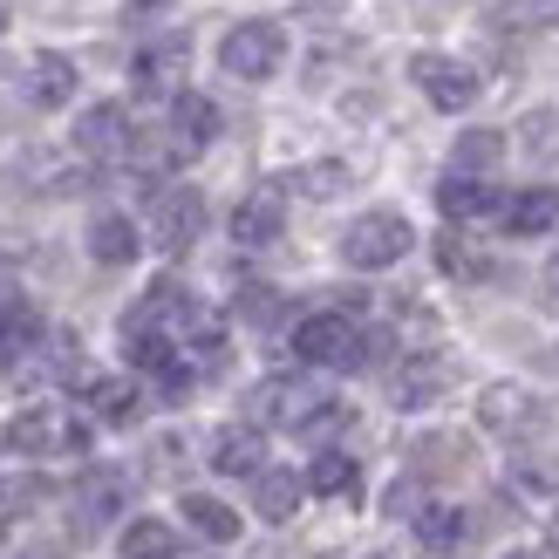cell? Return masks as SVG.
I'll use <instances>...</instances> for the list:
<instances>
[{"label":"cell","instance_id":"obj_1","mask_svg":"<svg viewBox=\"0 0 559 559\" xmlns=\"http://www.w3.org/2000/svg\"><path fill=\"white\" fill-rule=\"evenodd\" d=\"M0 443H8L14 457H69L90 443V430H82V416H69L62 403H35L8 416V430H0Z\"/></svg>","mask_w":559,"mask_h":559},{"label":"cell","instance_id":"obj_2","mask_svg":"<svg viewBox=\"0 0 559 559\" xmlns=\"http://www.w3.org/2000/svg\"><path fill=\"white\" fill-rule=\"evenodd\" d=\"M328 409H334V403H328L307 376H273V382L253 389V424H260V430H321Z\"/></svg>","mask_w":559,"mask_h":559},{"label":"cell","instance_id":"obj_3","mask_svg":"<svg viewBox=\"0 0 559 559\" xmlns=\"http://www.w3.org/2000/svg\"><path fill=\"white\" fill-rule=\"evenodd\" d=\"M409 246H416V233H409L403 212H361L355 226L342 233V260L355 273H382V266H396Z\"/></svg>","mask_w":559,"mask_h":559},{"label":"cell","instance_id":"obj_4","mask_svg":"<svg viewBox=\"0 0 559 559\" xmlns=\"http://www.w3.org/2000/svg\"><path fill=\"white\" fill-rule=\"evenodd\" d=\"M294 355L307 361V369H361L369 342H361V328L348 314H307L294 328Z\"/></svg>","mask_w":559,"mask_h":559},{"label":"cell","instance_id":"obj_5","mask_svg":"<svg viewBox=\"0 0 559 559\" xmlns=\"http://www.w3.org/2000/svg\"><path fill=\"white\" fill-rule=\"evenodd\" d=\"M218 62H226V75L239 82H266L280 62H287V35H280L273 21H239L226 41H218Z\"/></svg>","mask_w":559,"mask_h":559},{"label":"cell","instance_id":"obj_6","mask_svg":"<svg viewBox=\"0 0 559 559\" xmlns=\"http://www.w3.org/2000/svg\"><path fill=\"white\" fill-rule=\"evenodd\" d=\"M205 233V199L191 185H157V199H151V239H157V253H191Z\"/></svg>","mask_w":559,"mask_h":559},{"label":"cell","instance_id":"obj_7","mask_svg":"<svg viewBox=\"0 0 559 559\" xmlns=\"http://www.w3.org/2000/svg\"><path fill=\"white\" fill-rule=\"evenodd\" d=\"M185 69H191V41L185 35H157L136 48V62H130V82H136V96H185Z\"/></svg>","mask_w":559,"mask_h":559},{"label":"cell","instance_id":"obj_8","mask_svg":"<svg viewBox=\"0 0 559 559\" xmlns=\"http://www.w3.org/2000/svg\"><path fill=\"white\" fill-rule=\"evenodd\" d=\"M75 151L90 157V164H123L136 151L130 109L123 103H90V109H82V123H75Z\"/></svg>","mask_w":559,"mask_h":559},{"label":"cell","instance_id":"obj_9","mask_svg":"<svg viewBox=\"0 0 559 559\" xmlns=\"http://www.w3.org/2000/svg\"><path fill=\"white\" fill-rule=\"evenodd\" d=\"M409 75H416V90H424L437 109H471L478 103V69L457 62V55H416Z\"/></svg>","mask_w":559,"mask_h":559},{"label":"cell","instance_id":"obj_10","mask_svg":"<svg viewBox=\"0 0 559 559\" xmlns=\"http://www.w3.org/2000/svg\"><path fill=\"white\" fill-rule=\"evenodd\" d=\"M539 416H546V403L525 382H491L478 396V424L491 437H525V430H539Z\"/></svg>","mask_w":559,"mask_h":559},{"label":"cell","instance_id":"obj_11","mask_svg":"<svg viewBox=\"0 0 559 559\" xmlns=\"http://www.w3.org/2000/svg\"><path fill=\"white\" fill-rule=\"evenodd\" d=\"M130 506V471L117 464H96V471H82V485H75V525L82 533H96V525H109Z\"/></svg>","mask_w":559,"mask_h":559},{"label":"cell","instance_id":"obj_12","mask_svg":"<svg viewBox=\"0 0 559 559\" xmlns=\"http://www.w3.org/2000/svg\"><path fill=\"white\" fill-rule=\"evenodd\" d=\"M280 233H287V191H280V185H260L253 199H239V212H233V246L260 253V246H273Z\"/></svg>","mask_w":559,"mask_h":559},{"label":"cell","instance_id":"obj_13","mask_svg":"<svg viewBox=\"0 0 559 559\" xmlns=\"http://www.w3.org/2000/svg\"><path fill=\"white\" fill-rule=\"evenodd\" d=\"M212 136H218V103L199 96V90H185L171 103V157H199Z\"/></svg>","mask_w":559,"mask_h":559},{"label":"cell","instance_id":"obj_14","mask_svg":"<svg viewBox=\"0 0 559 559\" xmlns=\"http://www.w3.org/2000/svg\"><path fill=\"white\" fill-rule=\"evenodd\" d=\"M212 471H226V478H260L266 471V437L260 424H233L212 437Z\"/></svg>","mask_w":559,"mask_h":559},{"label":"cell","instance_id":"obj_15","mask_svg":"<svg viewBox=\"0 0 559 559\" xmlns=\"http://www.w3.org/2000/svg\"><path fill=\"white\" fill-rule=\"evenodd\" d=\"M443 389H451V361L443 355H409L396 369V382H389V396H396L403 409H424V403L443 396Z\"/></svg>","mask_w":559,"mask_h":559},{"label":"cell","instance_id":"obj_16","mask_svg":"<svg viewBox=\"0 0 559 559\" xmlns=\"http://www.w3.org/2000/svg\"><path fill=\"white\" fill-rule=\"evenodd\" d=\"M41 348V314L27 300H0V361L21 369V361H35Z\"/></svg>","mask_w":559,"mask_h":559},{"label":"cell","instance_id":"obj_17","mask_svg":"<svg viewBox=\"0 0 559 559\" xmlns=\"http://www.w3.org/2000/svg\"><path fill=\"white\" fill-rule=\"evenodd\" d=\"M506 233L512 239H539V233H552L559 226V191L552 185H539V191H519V199H506Z\"/></svg>","mask_w":559,"mask_h":559},{"label":"cell","instance_id":"obj_18","mask_svg":"<svg viewBox=\"0 0 559 559\" xmlns=\"http://www.w3.org/2000/svg\"><path fill=\"white\" fill-rule=\"evenodd\" d=\"M75 96V62H69V55H35V62H27V103H35V109H62Z\"/></svg>","mask_w":559,"mask_h":559},{"label":"cell","instance_id":"obj_19","mask_svg":"<svg viewBox=\"0 0 559 559\" xmlns=\"http://www.w3.org/2000/svg\"><path fill=\"white\" fill-rule=\"evenodd\" d=\"M300 498H307V471H260V478H253V506H260V519H294L300 512Z\"/></svg>","mask_w":559,"mask_h":559},{"label":"cell","instance_id":"obj_20","mask_svg":"<svg viewBox=\"0 0 559 559\" xmlns=\"http://www.w3.org/2000/svg\"><path fill=\"white\" fill-rule=\"evenodd\" d=\"M437 205H443V218H451V226H464V218H485V212H506L485 178H457V171L437 185Z\"/></svg>","mask_w":559,"mask_h":559},{"label":"cell","instance_id":"obj_21","mask_svg":"<svg viewBox=\"0 0 559 559\" xmlns=\"http://www.w3.org/2000/svg\"><path fill=\"white\" fill-rule=\"evenodd\" d=\"M185 525L212 546H233L239 539V512L226 506V498H205V491H185Z\"/></svg>","mask_w":559,"mask_h":559},{"label":"cell","instance_id":"obj_22","mask_svg":"<svg viewBox=\"0 0 559 559\" xmlns=\"http://www.w3.org/2000/svg\"><path fill=\"white\" fill-rule=\"evenodd\" d=\"M123 559H178L185 539H178V525H164V519H130L123 533H117Z\"/></svg>","mask_w":559,"mask_h":559},{"label":"cell","instance_id":"obj_23","mask_svg":"<svg viewBox=\"0 0 559 559\" xmlns=\"http://www.w3.org/2000/svg\"><path fill=\"white\" fill-rule=\"evenodd\" d=\"M136 246H144V239H136V226H130L123 212H103L96 226H90V253H96L103 266H130Z\"/></svg>","mask_w":559,"mask_h":559},{"label":"cell","instance_id":"obj_24","mask_svg":"<svg viewBox=\"0 0 559 559\" xmlns=\"http://www.w3.org/2000/svg\"><path fill=\"white\" fill-rule=\"evenodd\" d=\"M355 485H361V471L342 451H321L314 464H307V491H314V498H355Z\"/></svg>","mask_w":559,"mask_h":559},{"label":"cell","instance_id":"obj_25","mask_svg":"<svg viewBox=\"0 0 559 559\" xmlns=\"http://www.w3.org/2000/svg\"><path fill=\"white\" fill-rule=\"evenodd\" d=\"M498 157H506V136H498V130H464L457 151H451V171L457 178H485Z\"/></svg>","mask_w":559,"mask_h":559},{"label":"cell","instance_id":"obj_26","mask_svg":"<svg viewBox=\"0 0 559 559\" xmlns=\"http://www.w3.org/2000/svg\"><path fill=\"white\" fill-rule=\"evenodd\" d=\"M136 382H123V376H109V382H90V416H103V424H130L136 416Z\"/></svg>","mask_w":559,"mask_h":559},{"label":"cell","instance_id":"obj_27","mask_svg":"<svg viewBox=\"0 0 559 559\" xmlns=\"http://www.w3.org/2000/svg\"><path fill=\"white\" fill-rule=\"evenodd\" d=\"M416 539H424L430 552H451V546L464 539V512H451V506H430V512H416Z\"/></svg>","mask_w":559,"mask_h":559},{"label":"cell","instance_id":"obj_28","mask_svg":"<svg viewBox=\"0 0 559 559\" xmlns=\"http://www.w3.org/2000/svg\"><path fill=\"white\" fill-rule=\"evenodd\" d=\"M519 136H525V151H533L539 164H559V117L552 109H533V117L519 123Z\"/></svg>","mask_w":559,"mask_h":559},{"label":"cell","instance_id":"obj_29","mask_svg":"<svg viewBox=\"0 0 559 559\" xmlns=\"http://www.w3.org/2000/svg\"><path fill=\"white\" fill-rule=\"evenodd\" d=\"M437 260H443V273H457V280H485V273H491V260H485V253H471L457 233H451V239H437Z\"/></svg>","mask_w":559,"mask_h":559},{"label":"cell","instance_id":"obj_30","mask_svg":"<svg viewBox=\"0 0 559 559\" xmlns=\"http://www.w3.org/2000/svg\"><path fill=\"white\" fill-rule=\"evenodd\" d=\"M512 485L519 491H559V457H519Z\"/></svg>","mask_w":559,"mask_h":559},{"label":"cell","instance_id":"obj_31","mask_svg":"<svg viewBox=\"0 0 559 559\" xmlns=\"http://www.w3.org/2000/svg\"><path fill=\"white\" fill-rule=\"evenodd\" d=\"M342 185H348V164H314V171H300V191H307V199H334Z\"/></svg>","mask_w":559,"mask_h":559},{"label":"cell","instance_id":"obj_32","mask_svg":"<svg viewBox=\"0 0 559 559\" xmlns=\"http://www.w3.org/2000/svg\"><path fill=\"white\" fill-rule=\"evenodd\" d=\"M239 314L253 321V328H266V321L280 314V294H273V287H246V294H239Z\"/></svg>","mask_w":559,"mask_h":559},{"label":"cell","instance_id":"obj_33","mask_svg":"<svg viewBox=\"0 0 559 559\" xmlns=\"http://www.w3.org/2000/svg\"><path fill=\"white\" fill-rule=\"evenodd\" d=\"M546 294H552V300H559V260H552V266H546Z\"/></svg>","mask_w":559,"mask_h":559},{"label":"cell","instance_id":"obj_34","mask_svg":"<svg viewBox=\"0 0 559 559\" xmlns=\"http://www.w3.org/2000/svg\"><path fill=\"white\" fill-rule=\"evenodd\" d=\"M8 14H14V0H0V27H8Z\"/></svg>","mask_w":559,"mask_h":559},{"label":"cell","instance_id":"obj_35","mask_svg":"<svg viewBox=\"0 0 559 559\" xmlns=\"http://www.w3.org/2000/svg\"><path fill=\"white\" fill-rule=\"evenodd\" d=\"M130 8H157V0H130Z\"/></svg>","mask_w":559,"mask_h":559},{"label":"cell","instance_id":"obj_36","mask_svg":"<svg viewBox=\"0 0 559 559\" xmlns=\"http://www.w3.org/2000/svg\"><path fill=\"white\" fill-rule=\"evenodd\" d=\"M35 559H62V552H35Z\"/></svg>","mask_w":559,"mask_h":559}]
</instances>
